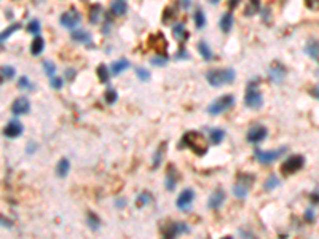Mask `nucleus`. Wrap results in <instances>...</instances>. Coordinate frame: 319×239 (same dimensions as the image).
Listing matches in <instances>:
<instances>
[{
  "label": "nucleus",
  "instance_id": "obj_14",
  "mask_svg": "<svg viewBox=\"0 0 319 239\" xmlns=\"http://www.w3.org/2000/svg\"><path fill=\"white\" fill-rule=\"evenodd\" d=\"M286 75H288V70H286L283 64L275 62L272 67H270V78H272V81H275V83H281L286 78Z\"/></svg>",
  "mask_w": 319,
  "mask_h": 239
},
{
  "label": "nucleus",
  "instance_id": "obj_10",
  "mask_svg": "<svg viewBox=\"0 0 319 239\" xmlns=\"http://www.w3.org/2000/svg\"><path fill=\"white\" fill-rule=\"evenodd\" d=\"M193 200H195V192L192 190V188H185V190L179 195V198L176 200L177 209L182 211V212L190 211L192 206H193Z\"/></svg>",
  "mask_w": 319,
  "mask_h": 239
},
{
  "label": "nucleus",
  "instance_id": "obj_45",
  "mask_svg": "<svg viewBox=\"0 0 319 239\" xmlns=\"http://www.w3.org/2000/svg\"><path fill=\"white\" fill-rule=\"evenodd\" d=\"M51 86L54 88V89H61L62 88V80L59 78V77H51Z\"/></svg>",
  "mask_w": 319,
  "mask_h": 239
},
{
  "label": "nucleus",
  "instance_id": "obj_24",
  "mask_svg": "<svg viewBox=\"0 0 319 239\" xmlns=\"http://www.w3.org/2000/svg\"><path fill=\"white\" fill-rule=\"evenodd\" d=\"M224 139H225V131L224 129L216 128V129H211L209 131V141H211V144L219 145L220 142L224 141Z\"/></svg>",
  "mask_w": 319,
  "mask_h": 239
},
{
  "label": "nucleus",
  "instance_id": "obj_22",
  "mask_svg": "<svg viewBox=\"0 0 319 239\" xmlns=\"http://www.w3.org/2000/svg\"><path fill=\"white\" fill-rule=\"evenodd\" d=\"M43 49H45V40L40 35H35L34 42L30 45V53L34 56H38V54H42Z\"/></svg>",
  "mask_w": 319,
  "mask_h": 239
},
{
  "label": "nucleus",
  "instance_id": "obj_31",
  "mask_svg": "<svg viewBox=\"0 0 319 239\" xmlns=\"http://www.w3.org/2000/svg\"><path fill=\"white\" fill-rule=\"evenodd\" d=\"M195 26L196 29H203L206 26V16H204V11L201 8H198V10L195 11Z\"/></svg>",
  "mask_w": 319,
  "mask_h": 239
},
{
  "label": "nucleus",
  "instance_id": "obj_29",
  "mask_svg": "<svg viewBox=\"0 0 319 239\" xmlns=\"http://www.w3.org/2000/svg\"><path fill=\"white\" fill-rule=\"evenodd\" d=\"M198 51H200V54H201V57L204 61H211L212 57H214V54H212V51H211V46H208L206 42H200L198 43Z\"/></svg>",
  "mask_w": 319,
  "mask_h": 239
},
{
  "label": "nucleus",
  "instance_id": "obj_1",
  "mask_svg": "<svg viewBox=\"0 0 319 239\" xmlns=\"http://www.w3.org/2000/svg\"><path fill=\"white\" fill-rule=\"evenodd\" d=\"M182 142L185 144V147H189L193 153L200 155V156H203L208 152L206 137H204L201 133H198V131H189V133H185L182 137Z\"/></svg>",
  "mask_w": 319,
  "mask_h": 239
},
{
  "label": "nucleus",
  "instance_id": "obj_6",
  "mask_svg": "<svg viewBox=\"0 0 319 239\" xmlns=\"http://www.w3.org/2000/svg\"><path fill=\"white\" fill-rule=\"evenodd\" d=\"M160 232L165 238H176L185 233H190V228L185 224H181V222H169L168 225H163L160 228Z\"/></svg>",
  "mask_w": 319,
  "mask_h": 239
},
{
  "label": "nucleus",
  "instance_id": "obj_53",
  "mask_svg": "<svg viewBox=\"0 0 319 239\" xmlns=\"http://www.w3.org/2000/svg\"><path fill=\"white\" fill-rule=\"evenodd\" d=\"M83 2H85V0H83Z\"/></svg>",
  "mask_w": 319,
  "mask_h": 239
},
{
  "label": "nucleus",
  "instance_id": "obj_3",
  "mask_svg": "<svg viewBox=\"0 0 319 239\" xmlns=\"http://www.w3.org/2000/svg\"><path fill=\"white\" fill-rule=\"evenodd\" d=\"M233 105H235V96L233 94L220 96L219 99H216V101L208 107V113L209 115H214V117H216V115H220L222 112L228 110Z\"/></svg>",
  "mask_w": 319,
  "mask_h": 239
},
{
  "label": "nucleus",
  "instance_id": "obj_12",
  "mask_svg": "<svg viewBox=\"0 0 319 239\" xmlns=\"http://www.w3.org/2000/svg\"><path fill=\"white\" fill-rule=\"evenodd\" d=\"M22 131H24L22 123H19L18 120H11L10 123H6V126L3 129V134H5V137L14 139V137H19L22 134Z\"/></svg>",
  "mask_w": 319,
  "mask_h": 239
},
{
  "label": "nucleus",
  "instance_id": "obj_46",
  "mask_svg": "<svg viewBox=\"0 0 319 239\" xmlns=\"http://www.w3.org/2000/svg\"><path fill=\"white\" fill-rule=\"evenodd\" d=\"M174 57H176V59H189L190 56H189V53L185 51V48H181V51H179Z\"/></svg>",
  "mask_w": 319,
  "mask_h": 239
},
{
  "label": "nucleus",
  "instance_id": "obj_11",
  "mask_svg": "<svg viewBox=\"0 0 319 239\" xmlns=\"http://www.w3.org/2000/svg\"><path fill=\"white\" fill-rule=\"evenodd\" d=\"M268 136V129L265 126H262V125H257L254 128H251L248 131V141L251 144H260V142H264L265 139Z\"/></svg>",
  "mask_w": 319,
  "mask_h": 239
},
{
  "label": "nucleus",
  "instance_id": "obj_41",
  "mask_svg": "<svg viewBox=\"0 0 319 239\" xmlns=\"http://www.w3.org/2000/svg\"><path fill=\"white\" fill-rule=\"evenodd\" d=\"M136 75L139 77V80H141V81L150 80V73L147 72L145 69H142V67H137V69H136Z\"/></svg>",
  "mask_w": 319,
  "mask_h": 239
},
{
  "label": "nucleus",
  "instance_id": "obj_32",
  "mask_svg": "<svg viewBox=\"0 0 319 239\" xmlns=\"http://www.w3.org/2000/svg\"><path fill=\"white\" fill-rule=\"evenodd\" d=\"M152 65H155V67H165V65L169 62V57L166 54H158L150 59Z\"/></svg>",
  "mask_w": 319,
  "mask_h": 239
},
{
  "label": "nucleus",
  "instance_id": "obj_18",
  "mask_svg": "<svg viewBox=\"0 0 319 239\" xmlns=\"http://www.w3.org/2000/svg\"><path fill=\"white\" fill-rule=\"evenodd\" d=\"M104 16H105L104 8L101 5H93L91 10H89V22H91V24H99Z\"/></svg>",
  "mask_w": 319,
  "mask_h": 239
},
{
  "label": "nucleus",
  "instance_id": "obj_4",
  "mask_svg": "<svg viewBox=\"0 0 319 239\" xmlns=\"http://www.w3.org/2000/svg\"><path fill=\"white\" fill-rule=\"evenodd\" d=\"M304 164H305V156L304 155H292L283 163L281 172H283V174H286V176L296 174L297 171H300L302 168H304Z\"/></svg>",
  "mask_w": 319,
  "mask_h": 239
},
{
  "label": "nucleus",
  "instance_id": "obj_33",
  "mask_svg": "<svg viewBox=\"0 0 319 239\" xmlns=\"http://www.w3.org/2000/svg\"><path fill=\"white\" fill-rule=\"evenodd\" d=\"M19 29H21V24H11V26L8 27L6 30H3L2 34H0V45H2V43L5 42V40L13 34V32L19 30Z\"/></svg>",
  "mask_w": 319,
  "mask_h": 239
},
{
  "label": "nucleus",
  "instance_id": "obj_7",
  "mask_svg": "<svg viewBox=\"0 0 319 239\" xmlns=\"http://www.w3.org/2000/svg\"><path fill=\"white\" fill-rule=\"evenodd\" d=\"M252 184H254V177H252V176H246V174H241L238 177V182H236L235 187H233L235 196L240 198V200H244V198L248 196Z\"/></svg>",
  "mask_w": 319,
  "mask_h": 239
},
{
  "label": "nucleus",
  "instance_id": "obj_15",
  "mask_svg": "<svg viewBox=\"0 0 319 239\" xmlns=\"http://www.w3.org/2000/svg\"><path fill=\"white\" fill-rule=\"evenodd\" d=\"M225 201V192L222 190V188H217V190L211 195L209 201H208V208L209 209H219L220 206L224 204Z\"/></svg>",
  "mask_w": 319,
  "mask_h": 239
},
{
  "label": "nucleus",
  "instance_id": "obj_5",
  "mask_svg": "<svg viewBox=\"0 0 319 239\" xmlns=\"http://www.w3.org/2000/svg\"><path fill=\"white\" fill-rule=\"evenodd\" d=\"M244 102L249 107V109H260L262 104H264V97H262V93L259 91V88L256 83H249L248 91H246V97H244Z\"/></svg>",
  "mask_w": 319,
  "mask_h": 239
},
{
  "label": "nucleus",
  "instance_id": "obj_8",
  "mask_svg": "<svg viewBox=\"0 0 319 239\" xmlns=\"http://www.w3.org/2000/svg\"><path fill=\"white\" fill-rule=\"evenodd\" d=\"M286 150H288V147H281V148H278V150H272V152H265V150H260V148H256V158L262 164H272L278 158H281V156L286 153Z\"/></svg>",
  "mask_w": 319,
  "mask_h": 239
},
{
  "label": "nucleus",
  "instance_id": "obj_47",
  "mask_svg": "<svg viewBox=\"0 0 319 239\" xmlns=\"http://www.w3.org/2000/svg\"><path fill=\"white\" fill-rule=\"evenodd\" d=\"M307 6L310 10H318V5H319V0H305Z\"/></svg>",
  "mask_w": 319,
  "mask_h": 239
},
{
  "label": "nucleus",
  "instance_id": "obj_39",
  "mask_svg": "<svg viewBox=\"0 0 319 239\" xmlns=\"http://www.w3.org/2000/svg\"><path fill=\"white\" fill-rule=\"evenodd\" d=\"M27 32H29V34L38 35V34H40V22H38L37 19H32V21L27 24Z\"/></svg>",
  "mask_w": 319,
  "mask_h": 239
},
{
  "label": "nucleus",
  "instance_id": "obj_25",
  "mask_svg": "<svg viewBox=\"0 0 319 239\" xmlns=\"http://www.w3.org/2000/svg\"><path fill=\"white\" fill-rule=\"evenodd\" d=\"M72 40H75V42L80 43H91V35L88 34L86 30H73L72 32Z\"/></svg>",
  "mask_w": 319,
  "mask_h": 239
},
{
  "label": "nucleus",
  "instance_id": "obj_36",
  "mask_svg": "<svg viewBox=\"0 0 319 239\" xmlns=\"http://www.w3.org/2000/svg\"><path fill=\"white\" fill-rule=\"evenodd\" d=\"M278 187H280V179H278L275 174L270 176L267 179V182H265V190L272 192V190H275V188H278Z\"/></svg>",
  "mask_w": 319,
  "mask_h": 239
},
{
  "label": "nucleus",
  "instance_id": "obj_26",
  "mask_svg": "<svg viewBox=\"0 0 319 239\" xmlns=\"http://www.w3.org/2000/svg\"><path fill=\"white\" fill-rule=\"evenodd\" d=\"M129 67V61L128 59H120L117 62L112 64V75H120L121 72H125Z\"/></svg>",
  "mask_w": 319,
  "mask_h": 239
},
{
  "label": "nucleus",
  "instance_id": "obj_50",
  "mask_svg": "<svg viewBox=\"0 0 319 239\" xmlns=\"http://www.w3.org/2000/svg\"><path fill=\"white\" fill-rule=\"evenodd\" d=\"M240 2H241V0H228V6H230V8H236V6L240 5Z\"/></svg>",
  "mask_w": 319,
  "mask_h": 239
},
{
  "label": "nucleus",
  "instance_id": "obj_20",
  "mask_svg": "<svg viewBox=\"0 0 319 239\" xmlns=\"http://www.w3.org/2000/svg\"><path fill=\"white\" fill-rule=\"evenodd\" d=\"M14 67H11V65H3V67H0V85L5 83V81H10L13 77H14Z\"/></svg>",
  "mask_w": 319,
  "mask_h": 239
},
{
  "label": "nucleus",
  "instance_id": "obj_23",
  "mask_svg": "<svg viewBox=\"0 0 319 239\" xmlns=\"http://www.w3.org/2000/svg\"><path fill=\"white\" fill-rule=\"evenodd\" d=\"M110 11H112V14H115V16H123L128 11V5L123 2V0H115V2H113L112 6H110Z\"/></svg>",
  "mask_w": 319,
  "mask_h": 239
},
{
  "label": "nucleus",
  "instance_id": "obj_38",
  "mask_svg": "<svg viewBox=\"0 0 319 239\" xmlns=\"http://www.w3.org/2000/svg\"><path fill=\"white\" fill-rule=\"evenodd\" d=\"M150 201H152V195L147 193V192H144V193H141V195L137 196V206H139V208L150 204Z\"/></svg>",
  "mask_w": 319,
  "mask_h": 239
},
{
  "label": "nucleus",
  "instance_id": "obj_37",
  "mask_svg": "<svg viewBox=\"0 0 319 239\" xmlns=\"http://www.w3.org/2000/svg\"><path fill=\"white\" fill-rule=\"evenodd\" d=\"M117 99H118V93L113 88H109L107 93H105V102H107L109 105H113L117 102Z\"/></svg>",
  "mask_w": 319,
  "mask_h": 239
},
{
  "label": "nucleus",
  "instance_id": "obj_17",
  "mask_svg": "<svg viewBox=\"0 0 319 239\" xmlns=\"http://www.w3.org/2000/svg\"><path fill=\"white\" fill-rule=\"evenodd\" d=\"M149 43H150V46H152V48L157 49L158 53L165 54V49H166L168 43H166V38L163 37L161 32H160V34H155V35L149 40Z\"/></svg>",
  "mask_w": 319,
  "mask_h": 239
},
{
  "label": "nucleus",
  "instance_id": "obj_48",
  "mask_svg": "<svg viewBox=\"0 0 319 239\" xmlns=\"http://www.w3.org/2000/svg\"><path fill=\"white\" fill-rule=\"evenodd\" d=\"M305 219H307V222H315V212L312 209H308L305 212Z\"/></svg>",
  "mask_w": 319,
  "mask_h": 239
},
{
  "label": "nucleus",
  "instance_id": "obj_43",
  "mask_svg": "<svg viewBox=\"0 0 319 239\" xmlns=\"http://www.w3.org/2000/svg\"><path fill=\"white\" fill-rule=\"evenodd\" d=\"M161 158H163V148H158L157 153H155V156H153V169L160 166Z\"/></svg>",
  "mask_w": 319,
  "mask_h": 239
},
{
  "label": "nucleus",
  "instance_id": "obj_27",
  "mask_svg": "<svg viewBox=\"0 0 319 239\" xmlns=\"http://www.w3.org/2000/svg\"><path fill=\"white\" fill-rule=\"evenodd\" d=\"M69 171H70V161L67 158H62L58 163V166H56V174L59 177H65L69 174Z\"/></svg>",
  "mask_w": 319,
  "mask_h": 239
},
{
  "label": "nucleus",
  "instance_id": "obj_42",
  "mask_svg": "<svg viewBox=\"0 0 319 239\" xmlns=\"http://www.w3.org/2000/svg\"><path fill=\"white\" fill-rule=\"evenodd\" d=\"M18 85H19V88H22V89H29V91H32V89H34V85H32L30 81L27 80V77H21V78H19V81H18Z\"/></svg>",
  "mask_w": 319,
  "mask_h": 239
},
{
  "label": "nucleus",
  "instance_id": "obj_40",
  "mask_svg": "<svg viewBox=\"0 0 319 239\" xmlns=\"http://www.w3.org/2000/svg\"><path fill=\"white\" fill-rule=\"evenodd\" d=\"M43 69H45V72H46L48 77H53L54 72H56V65H54L51 61H45V62H43Z\"/></svg>",
  "mask_w": 319,
  "mask_h": 239
},
{
  "label": "nucleus",
  "instance_id": "obj_9",
  "mask_svg": "<svg viewBox=\"0 0 319 239\" xmlns=\"http://www.w3.org/2000/svg\"><path fill=\"white\" fill-rule=\"evenodd\" d=\"M59 21H61V26L62 27H65V29H75L78 24H80V21H81V16H80V13L77 10L70 8V10L64 11L61 14Z\"/></svg>",
  "mask_w": 319,
  "mask_h": 239
},
{
  "label": "nucleus",
  "instance_id": "obj_49",
  "mask_svg": "<svg viewBox=\"0 0 319 239\" xmlns=\"http://www.w3.org/2000/svg\"><path fill=\"white\" fill-rule=\"evenodd\" d=\"M65 77H67V80H73V78H75V70L67 69V70H65Z\"/></svg>",
  "mask_w": 319,
  "mask_h": 239
},
{
  "label": "nucleus",
  "instance_id": "obj_34",
  "mask_svg": "<svg viewBox=\"0 0 319 239\" xmlns=\"http://www.w3.org/2000/svg\"><path fill=\"white\" fill-rule=\"evenodd\" d=\"M97 77H99L101 83H109L110 75H109V69L105 67L104 64H101L99 67H97Z\"/></svg>",
  "mask_w": 319,
  "mask_h": 239
},
{
  "label": "nucleus",
  "instance_id": "obj_35",
  "mask_svg": "<svg viewBox=\"0 0 319 239\" xmlns=\"http://www.w3.org/2000/svg\"><path fill=\"white\" fill-rule=\"evenodd\" d=\"M86 224L89 225V228L96 232V230H99V224H101V222H99V219H97L93 212H88L86 214Z\"/></svg>",
  "mask_w": 319,
  "mask_h": 239
},
{
  "label": "nucleus",
  "instance_id": "obj_30",
  "mask_svg": "<svg viewBox=\"0 0 319 239\" xmlns=\"http://www.w3.org/2000/svg\"><path fill=\"white\" fill-rule=\"evenodd\" d=\"M307 53L308 56L312 57L313 61H318V40L313 38V40H310L308 45H307Z\"/></svg>",
  "mask_w": 319,
  "mask_h": 239
},
{
  "label": "nucleus",
  "instance_id": "obj_28",
  "mask_svg": "<svg viewBox=\"0 0 319 239\" xmlns=\"http://www.w3.org/2000/svg\"><path fill=\"white\" fill-rule=\"evenodd\" d=\"M260 0H249L248 5H246V10H244V14L246 16H254L260 11Z\"/></svg>",
  "mask_w": 319,
  "mask_h": 239
},
{
  "label": "nucleus",
  "instance_id": "obj_19",
  "mask_svg": "<svg viewBox=\"0 0 319 239\" xmlns=\"http://www.w3.org/2000/svg\"><path fill=\"white\" fill-rule=\"evenodd\" d=\"M177 185V174H176V169L173 166H169L168 172H166V190L168 192H173Z\"/></svg>",
  "mask_w": 319,
  "mask_h": 239
},
{
  "label": "nucleus",
  "instance_id": "obj_2",
  "mask_svg": "<svg viewBox=\"0 0 319 239\" xmlns=\"http://www.w3.org/2000/svg\"><path fill=\"white\" fill-rule=\"evenodd\" d=\"M236 78V72L233 69H214L206 73V80L211 86L219 88L228 83H233Z\"/></svg>",
  "mask_w": 319,
  "mask_h": 239
},
{
  "label": "nucleus",
  "instance_id": "obj_44",
  "mask_svg": "<svg viewBox=\"0 0 319 239\" xmlns=\"http://www.w3.org/2000/svg\"><path fill=\"white\" fill-rule=\"evenodd\" d=\"M174 16H176V10H173V6H168L165 16H163V22H169V18H174Z\"/></svg>",
  "mask_w": 319,
  "mask_h": 239
},
{
  "label": "nucleus",
  "instance_id": "obj_52",
  "mask_svg": "<svg viewBox=\"0 0 319 239\" xmlns=\"http://www.w3.org/2000/svg\"><path fill=\"white\" fill-rule=\"evenodd\" d=\"M211 2H212V3H217V2H219V0H211Z\"/></svg>",
  "mask_w": 319,
  "mask_h": 239
},
{
  "label": "nucleus",
  "instance_id": "obj_13",
  "mask_svg": "<svg viewBox=\"0 0 319 239\" xmlns=\"http://www.w3.org/2000/svg\"><path fill=\"white\" fill-rule=\"evenodd\" d=\"M30 110V102L27 97H18L11 104V112L13 115H26Z\"/></svg>",
  "mask_w": 319,
  "mask_h": 239
},
{
  "label": "nucleus",
  "instance_id": "obj_16",
  "mask_svg": "<svg viewBox=\"0 0 319 239\" xmlns=\"http://www.w3.org/2000/svg\"><path fill=\"white\" fill-rule=\"evenodd\" d=\"M173 35L179 43H185L189 40V30L182 22H176L173 26Z\"/></svg>",
  "mask_w": 319,
  "mask_h": 239
},
{
  "label": "nucleus",
  "instance_id": "obj_21",
  "mask_svg": "<svg viewBox=\"0 0 319 239\" xmlns=\"http://www.w3.org/2000/svg\"><path fill=\"white\" fill-rule=\"evenodd\" d=\"M233 27V14L232 13H225L220 18V29L224 30V34H228Z\"/></svg>",
  "mask_w": 319,
  "mask_h": 239
},
{
  "label": "nucleus",
  "instance_id": "obj_51",
  "mask_svg": "<svg viewBox=\"0 0 319 239\" xmlns=\"http://www.w3.org/2000/svg\"><path fill=\"white\" fill-rule=\"evenodd\" d=\"M181 6L187 10V8L190 6V0H181Z\"/></svg>",
  "mask_w": 319,
  "mask_h": 239
}]
</instances>
